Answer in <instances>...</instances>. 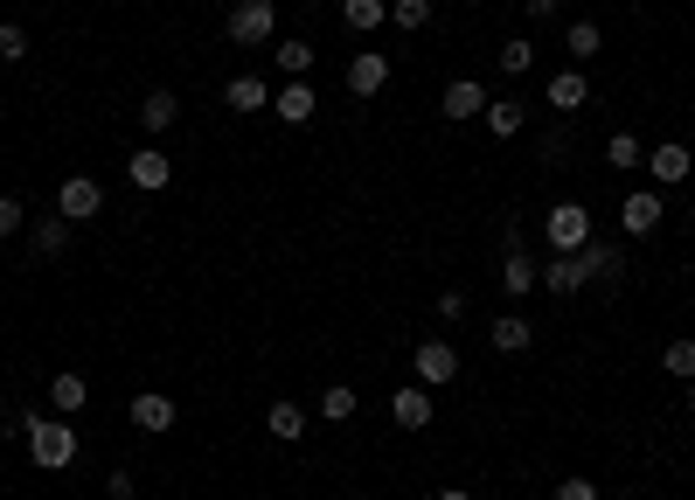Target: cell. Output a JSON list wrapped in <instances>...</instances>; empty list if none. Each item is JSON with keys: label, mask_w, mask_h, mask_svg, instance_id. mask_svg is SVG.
Instances as JSON below:
<instances>
[{"label": "cell", "mask_w": 695, "mask_h": 500, "mask_svg": "<svg viewBox=\"0 0 695 500\" xmlns=\"http://www.w3.org/2000/svg\"><path fill=\"white\" fill-rule=\"evenodd\" d=\"M382 84H390V57H382V49H362V57L348 63V91L355 98H376Z\"/></svg>", "instance_id": "4fadbf2b"}, {"label": "cell", "mask_w": 695, "mask_h": 500, "mask_svg": "<svg viewBox=\"0 0 695 500\" xmlns=\"http://www.w3.org/2000/svg\"><path fill=\"white\" fill-rule=\"evenodd\" d=\"M223 104H229V112H265V104H272V84H265V76H229V84H223Z\"/></svg>", "instance_id": "ffe728a7"}, {"label": "cell", "mask_w": 695, "mask_h": 500, "mask_svg": "<svg viewBox=\"0 0 695 500\" xmlns=\"http://www.w3.org/2000/svg\"><path fill=\"white\" fill-rule=\"evenodd\" d=\"M584 285H591V272H584V257H578V251H556L550 265H543V293H556V299L584 293Z\"/></svg>", "instance_id": "30bf717a"}, {"label": "cell", "mask_w": 695, "mask_h": 500, "mask_svg": "<svg viewBox=\"0 0 695 500\" xmlns=\"http://www.w3.org/2000/svg\"><path fill=\"white\" fill-rule=\"evenodd\" d=\"M647 174H654V188H675V181L695 174V153L682 140H661V146H647Z\"/></svg>", "instance_id": "52a82bcc"}, {"label": "cell", "mask_w": 695, "mask_h": 500, "mask_svg": "<svg viewBox=\"0 0 695 500\" xmlns=\"http://www.w3.org/2000/svg\"><path fill=\"white\" fill-rule=\"evenodd\" d=\"M556 14V0H529V21H550Z\"/></svg>", "instance_id": "f35d334b"}, {"label": "cell", "mask_w": 695, "mask_h": 500, "mask_svg": "<svg viewBox=\"0 0 695 500\" xmlns=\"http://www.w3.org/2000/svg\"><path fill=\"white\" fill-rule=\"evenodd\" d=\"M355 410H362V404H355V389H348V382H334L327 397H320V417H327V425H348Z\"/></svg>", "instance_id": "f546056e"}, {"label": "cell", "mask_w": 695, "mask_h": 500, "mask_svg": "<svg viewBox=\"0 0 695 500\" xmlns=\"http://www.w3.org/2000/svg\"><path fill=\"white\" fill-rule=\"evenodd\" d=\"M487 340H494V355H529L535 348V327L522 320V313H501V320L487 327Z\"/></svg>", "instance_id": "e0dca14e"}, {"label": "cell", "mask_w": 695, "mask_h": 500, "mask_svg": "<svg viewBox=\"0 0 695 500\" xmlns=\"http://www.w3.org/2000/svg\"><path fill=\"white\" fill-rule=\"evenodd\" d=\"M439 500H473V493H467V487H446V493H439Z\"/></svg>", "instance_id": "ab89813d"}, {"label": "cell", "mask_w": 695, "mask_h": 500, "mask_svg": "<svg viewBox=\"0 0 695 500\" xmlns=\"http://www.w3.org/2000/svg\"><path fill=\"white\" fill-rule=\"evenodd\" d=\"M535 153H543V167H563V153H571V133H543V146H535Z\"/></svg>", "instance_id": "e575fe53"}, {"label": "cell", "mask_w": 695, "mask_h": 500, "mask_svg": "<svg viewBox=\"0 0 695 500\" xmlns=\"http://www.w3.org/2000/svg\"><path fill=\"white\" fill-rule=\"evenodd\" d=\"M584 98H591V76L584 70H556L550 76V104H556V112H578Z\"/></svg>", "instance_id": "cb8c5ba5"}, {"label": "cell", "mask_w": 695, "mask_h": 500, "mask_svg": "<svg viewBox=\"0 0 695 500\" xmlns=\"http://www.w3.org/2000/svg\"><path fill=\"white\" fill-rule=\"evenodd\" d=\"M125 417H133V425H140L146 438H161V431H174V417H182V410H174V397H161V389H140Z\"/></svg>", "instance_id": "8fae6325"}, {"label": "cell", "mask_w": 695, "mask_h": 500, "mask_svg": "<svg viewBox=\"0 0 695 500\" xmlns=\"http://www.w3.org/2000/svg\"><path fill=\"white\" fill-rule=\"evenodd\" d=\"M501 285H508V299H529L535 285H543V265H535V251H522V236H508V257H501Z\"/></svg>", "instance_id": "8992f818"}, {"label": "cell", "mask_w": 695, "mask_h": 500, "mask_svg": "<svg viewBox=\"0 0 695 500\" xmlns=\"http://www.w3.org/2000/svg\"><path fill=\"white\" fill-rule=\"evenodd\" d=\"M535 70V42L529 35H508L501 42V76H529Z\"/></svg>", "instance_id": "f1b7e54d"}, {"label": "cell", "mask_w": 695, "mask_h": 500, "mask_svg": "<svg viewBox=\"0 0 695 500\" xmlns=\"http://www.w3.org/2000/svg\"><path fill=\"white\" fill-rule=\"evenodd\" d=\"M487 133H494V140H514V133H522V125H529V104L522 98H487Z\"/></svg>", "instance_id": "ac0fdd59"}, {"label": "cell", "mask_w": 695, "mask_h": 500, "mask_svg": "<svg viewBox=\"0 0 695 500\" xmlns=\"http://www.w3.org/2000/svg\"><path fill=\"white\" fill-rule=\"evenodd\" d=\"M439 112H446L452 125H467V119H480V112H487V84H473V76H452V84L439 91Z\"/></svg>", "instance_id": "9c48e42d"}, {"label": "cell", "mask_w": 695, "mask_h": 500, "mask_svg": "<svg viewBox=\"0 0 695 500\" xmlns=\"http://www.w3.org/2000/svg\"><path fill=\"white\" fill-rule=\"evenodd\" d=\"M578 257H584V272L599 285H620V272H626V244H599V236H591Z\"/></svg>", "instance_id": "2e32d148"}, {"label": "cell", "mask_w": 695, "mask_h": 500, "mask_svg": "<svg viewBox=\"0 0 695 500\" xmlns=\"http://www.w3.org/2000/svg\"><path fill=\"white\" fill-rule=\"evenodd\" d=\"M272 112H278V119H286V125H306V119H314V112H320V91H314V84H306V76H286V84H278V91H272Z\"/></svg>", "instance_id": "ba28073f"}, {"label": "cell", "mask_w": 695, "mask_h": 500, "mask_svg": "<svg viewBox=\"0 0 695 500\" xmlns=\"http://www.w3.org/2000/svg\"><path fill=\"white\" fill-rule=\"evenodd\" d=\"M661 208H667V202H661V188H640V195H626V202H620V223H626V236H654V229H661Z\"/></svg>", "instance_id": "7c38bea8"}, {"label": "cell", "mask_w": 695, "mask_h": 500, "mask_svg": "<svg viewBox=\"0 0 695 500\" xmlns=\"http://www.w3.org/2000/svg\"><path fill=\"white\" fill-rule=\"evenodd\" d=\"M229 42H244V49L278 42V8L272 0H237V8H229Z\"/></svg>", "instance_id": "7a4b0ae2"}, {"label": "cell", "mask_w": 695, "mask_h": 500, "mask_svg": "<svg viewBox=\"0 0 695 500\" xmlns=\"http://www.w3.org/2000/svg\"><path fill=\"white\" fill-rule=\"evenodd\" d=\"M563 35H571V57H599V49H605V29H599V21H571Z\"/></svg>", "instance_id": "4dcf8cb0"}, {"label": "cell", "mask_w": 695, "mask_h": 500, "mask_svg": "<svg viewBox=\"0 0 695 500\" xmlns=\"http://www.w3.org/2000/svg\"><path fill=\"white\" fill-rule=\"evenodd\" d=\"M125 174H133V188H146V195H153V188H167V181H174V161H167L161 146H140L133 161H125Z\"/></svg>", "instance_id": "5bb4252c"}, {"label": "cell", "mask_w": 695, "mask_h": 500, "mask_svg": "<svg viewBox=\"0 0 695 500\" xmlns=\"http://www.w3.org/2000/svg\"><path fill=\"white\" fill-rule=\"evenodd\" d=\"M390 21H397V29H425V21H431V0H397Z\"/></svg>", "instance_id": "d6a6232c"}, {"label": "cell", "mask_w": 695, "mask_h": 500, "mask_svg": "<svg viewBox=\"0 0 695 500\" xmlns=\"http://www.w3.org/2000/svg\"><path fill=\"white\" fill-rule=\"evenodd\" d=\"M341 21H348V29H382V21H390V8H382V0H341Z\"/></svg>", "instance_id": "83f0119b"}, {"label": "cell", "mask_w": 695, "mask_h": 500, "mask_svg": "<svg viewBox=\"0 0 695 500\" xmlns=\"http://www.w3.org/2000/svg\"><path fill=\"white\" fill-rule=\"evenodd\" d=\"M431 313H439V320H459V313H467V299H459V293H439V306H431Z\"/></svg>", "instance_id": "74e56055"}, {"label": "cell", "mask_w": 695, "mask_h": 500, "mask_svg": "<svg viewBox=\"0 0 695 500\" xmlns=\"http://www.w3.org/2000/svg\"><path fill=\"white\" fill-rule=\"evenodd\" d=\"M29 57V29H14V21H0V63H21Z\"/></svg>", "instance_id": "1f68e13d"}, {"label": "cell", "mask_w": 695, "mask_h": 500, "mask_svg": "<svg viewBox=\"0 0 695 500\" xmlns=\"http://www.w3.org/2000/svg\"><path fill=\"white\" fill-rule=\"evenodd\" d=\"M272 57H278V70H286V76H306V70L320 63V49L306 42V35H278V42H272Z\"/></svg>", "instance_id": "7402d4cb"}, {"label": "cell", "mask_w": 695, "mask_h": 500, "mask_svg": "<svg viewBox=\"0 0 695 500\" xmlns=\"http://www.w3.org/2000/svg\"><path fill=\"white\" fill-rule=\"evenodd\" d=\"M410 368H418L425 389H446V382H459V348H452V340H418Z\"/></svg>", "instance_id": "277c9868"}, {"label": "cell", "mask_w": 695, "mask_h": 500, "mask_svg": "<svg viewBox=\"0 0 695 500\" xmlns=\"http://www.w3.org/2000/svg\"><path fill=\"white\" fill-rule=\"evenodd\" d=\"M29 459L42 472H63L76 459V431H70V417H35L29 425Z\"/></svg>", "instance_id": "6da1fadb"}, {"label": "cell", "mask_w": 695, "mask_h": 500, "mask_svg": "<svg viewBox=\"0 0 695 500\" xmlns=\"http://www.w3.org/2000/svg\"><path fill=\"white\" fill-rule=\"evenodd\" d=\"M688 417H695V382H688Z\"/></svg>", "instance_id": "60d3db41"}, {"label": "cell", "mask_w": 695, "mask_h": 500, "mask_svg": "<svg viewBox=\"0 0 695 500\" xmlns=\"http://www.w3.org/2000/svg\"><path fill=\"white\" fill-rule=\"evenodd\" d=\"M98 208H105V188H98L91 174H70L63 188H57V216H63V223H91Z\"/></svg>", "instance_id": "5b68a950"}, {"label": "cell", "mask_w": 695, "mask_h": 500, "mask_svg": "<svg viewBox=\"0 0 695 500\" xmlns=\"http://www.w3.org/2000/svg\"><path fill=\"white\" fill-rule=\"evenodd\" d=\"M661 368H667V376H675V382H695V334L667 340V348H661Z\"/></svg>", "instance_id": "4316f807"}, {"label": "cell", "mask_w": 695, "mask_h": 500, "mask_svg": "<svg viewBox=\"0 0 695 500\" xmlns=\"http://www.w3.org/2000/svg\"><path fill=\"white\" fill-rule=\"evenodd\" d=\"M29 251H35V257H63V251H70V223H63V216H42V223L29 229Z\"/></svg>", "instance_id": "d4e9b609"}, {"label": "cell", "mask_w": 695, "mask_h": 500, "mask_svg": "<svg viewBox=\"0 0 695 500\" xmlns=\"http://www.w3.org/2000/svg\"><path fill=\"white\" fill-rule=\"evenodd\" d=\"M29 229V208H21V195H0V236H21Z\"/></svg>", "instance_id": "836d02e7"}, {"label": "cell", "mask_w": 695, "mask_h": 500, "mask_svg": "<svg viewBox=\"0 0 695 500\" xmlns=\"http://www.w3.org/2000/svg\"><path fill=\"white\" fill-rule=\"evenodd\" d=\"M543 244L550 251H584L591 244V208L584 202H556L543 216Z\"/></svg>", "instance_id": "3957f363"}, {"label": "cell", "mask_w": 695, "mask_h": 500, "mask_svg": "<svg viewBox=\"0 0 695 500\" xmlns=\"http://www.w3.org/2000/svg\"><path fill=\"white\" fill-rule=\"evenodd\" d=\"M105 493H112V500H133V472H125V466H119V472H112V480H105Z\"/></svg>", "instance_id": "8d00e7d4"}, {"label": "cell", "mask_w": 695, "mask_h": 500, "mask_svg": "<svg viewBox=\"0 0 695 500\" xmlns=\"http://www.w3.org/2000/svg\"><path fill=\"white\" fill-rule=\"evenodd\" d=\"M390 417H397L403 431H425V425H431V389H425V382H403L397 397H390Z\"/></svg>", "instance_id": "9a60e30c"}, {"label": "cell", "mask_w": 695, "mask_h": 500, "mask_svg": "<svg viewBox=\"0 0 695 500\" xmlns=\"http://www.w3.org/2000/svg\"><path fill=\"white\" fill-rule=\"evenodd\" d=\"M556 500H599V487H591V480H584V472H571V480H563V487H556Z\"/></svg>", "instance_id": "d590c367"}, {"label": "cell", "mask_w": 695, "mask_h": 500, "mask_svg": "<svg viewBox=\"0 0 695 500\" xmlns=\"http://www.w3.org/2000/svg\"><path fill=\"white\" fill-rule=\"evenodd\" d=\"M306 425H314V417H306L293 397H278V404L265 410V431H272V438H286V445H299V438H306Z\"/></svg>", "instance_id": "44dd1931"}, {"label": "cell", "mask_w": 695, "mask_h": 500, "mask_svg": "<svg viewBox=\"0 0 695 500\" xmlns=\"http://www.w3.org/2000/svg\"><path fill=\"white\" fill-rule=\"evenodd\" d=\"M174 119H182V98H174V91H146V98H140V125H146L153 140L174 133Z\"/></svg>", "instance_id": "d6986e66"}, {"label": "cell", "mask_w": 695, "mask_h": 500, "mask_svg": "<svg viewBox=\"0 0 695 500\" xmlns=\"http://www.w3.org/2000/svg\"><path fill=\"white\" fill-rule=\"evenodd\" d=\"M49 404H57V417H76V410H84V404H91V382H84V376H76V368H63V376H57V382H49Z\"/></svg>", "instance_id": "603a6c76"}, {"label": "cell", "mask_w": 695, "mask_h": 500, "mask_svg": "<svg viewBox=\"0 0 695 500\" xmlns=\"http://www.w3.org/2000/svg\"><path fill=\"white\" fill-rule=\"evenodd\" d=\"M605 161H612V167H620V174H633V167H647V140H640V133H612V140H605Z\"/></svg>", "instance_id": "484cf974"}]
</instances>
